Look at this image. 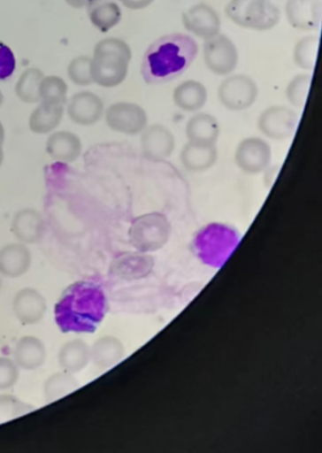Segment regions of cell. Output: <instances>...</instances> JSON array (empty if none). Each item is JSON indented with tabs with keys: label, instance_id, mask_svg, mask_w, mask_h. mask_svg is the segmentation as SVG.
<instances>
[{
	"label": "cell",
	"instance_id": "obj_1",
	"mask_svg": "<svg viewBox=\"0 0 322 453\" xmlns=\"http://www.w3.org/2000/svg\"><path fill=\"white\" fill-rule=\"evenodd\" d=\"M199 53L190 35L172 34L160 37L146 50L142 74L147 84L161 85L184 74Z\"/></svg>",
	"mask_w": 322,
	"mask_h": 453
},
{
	"label": "cell",
	"instance_id": "obj_2",
	"mask_svg": "<svg viewBox=\"0 0 322 453\" xmlns=\"http://www.w3.org/2000/svg\"><path fill=\"white\" fill-rule=\"evenodd\" d=\"M102 294L96 286L80 281L68 287L55 309L63 332L89 333L102 318Z\"/></svg>",
	"mask_w": 322,
	"mask_h": 453
},
{
	"label": "cell",
	"instance_id": "obj_3",
	"mask_svg": "<svg viewBox=\"0 0 322 453\" xmlns=\"http://www.w3.org/2000/svg\"><path fill=\"white\" fill-rule=\"evenodd\" d=\"M132 50L125 41L110 37L100 41L91 58L93 84L105 88L119 87L127 78Z\"/></svg>",
	"mask_w": 322,
	"mask_h": 453
},
{
	"label": "cell",
	"instance_id": "obj_4",
	"mask_svg": "<svg viewBox=\"0 0 322 453\" xmlns=\"http://www.w3.org/2000/svg\"><path fill=\"white\" fill-rule=\"evenodd\" d=\"M226 12L235 25L259 32L273 29L281 19L271 0H230Z\"/></svg>",
	"mask_w": 322,
	"mask_h": 453
},
{
	"label": "cell",
	"instance_id": "obj_5",
	"mask_svg": "<svg viewBox=\"0 0 322 453\" xmlns=\"http://www.w3.org/2000/svg\"><path fill=\"white\" fill-rule=\"evenodd\" d=\"M171 232L169 218L161 212H150L134 219L129 229V236L137 249L153 250L170 238Z\"/></svg>",
	"mask_w": 322,
	"mask_h": 453
},
{
	"label": "cell",
	"instance_id": "obj_6",
	"mask_svg": "<svg viewBox=\"0 0 322 453\" xmlns=\"http://www.w3.org/2000/svg\"><path fill=\"white\" fill-rule=\"evenodd\" d=\"M259 90L255 80L243 74L228 76L221 81L218 96L220 104L230 111H244L253 106Z\"/></svg>",
	"mask_w": 322,
	"mask_h": 453
},
{
	"label": "cell",
	"instance_id": "obj_7",
	"mask_svg": "<svg viewBox=\"0 0 322 453\" xmlns=\"http://www.w3.org/2000/svg\"><path fill=\"white\" fill-rule=\"evenodd\" d=\"M104 118L111 131L126 135L142 134L149 120L143 107L128 102L111 104L105 110Z\"/></svg>",
	"mask_w": 322,
	"mask_h": 453
},
{
	"label": "cell",
	"instance_id": "obj_8",
	"mask_svg": "<svg viewBox=\"0 0 322 453\" xmlns=\"http://www.w3.org/2000/svg\"><path fill=\"white\" fill-rule=\"evenodd\" d=\"M203 57L208 70L218 76L232 74L240 61V54L233 41L220 34L205 40Z\"/></svg>",
	"mask_w": 322,
	"mask_h": 453
},
{
	"label": "cell",
	"instance_id": "obj_9",
	"mask_svg": "<svg viewBox=\"0 0 322 453\" xmlns=\"http://www.w3.org/2000/svg\"><path fill=\"white\" fill-rule=\"evenodd\" d=\"M237 167L248 174H259L267 170L272 160L271 145L258 136H249L237 145L234 153Z\"/></svg>",
	"mask_w": 322,
	"mask_h": 453
},
{
	"label": "cell",
	"instance_id": "obj_10",
	"mask_svg": "<svg viewBox=\"0 0 322 453\" xmlns=\"http://www.w3.org/2000/svg\"><path fill=\"white\" fill-rule=\"evenodd\" d=\"M298 114L288 106L274 105L264 109L258 119V129L268 139L285 141L295 133Z\"/></svg>",
	"mask_w": 322,
	"mask_h": 453
},
{
	"label": "cell",
	"instance_id": "obj_11",
	"mask_svg": "<svg viewBox=\"0 0 322 453\" xmlns=\"http://www.w3.org/2000/svg\"><path fill=\"white\" fill-rule=\"evenodd\" d=\"M66 104L68 118L81 127L95 126L105 112L104 101L91 91L78 92Z\"/></svg>",
	"mask_w": 322,
	"mask_h": 453
},
{
	"label": "cell",
	"instance_id": "obj_12",
	"mask_svg": "<svg viewBox=\"0 0 322 453\" xmlns=\"http://www.w3.org/2000/svg\"><path fill=\"white\" fill-rule=\"evenodd\" d=\"M220 23L217 11L205 4L195 5L183 13L186 30L204 40L219 34Z\"/></svg>",
	"mask_w": 322,
	"mask_h": 453
},
{
	"label": "cell",
	"instance_id": "obj_13",
	"mask_svg": "<svg viewBox=\"0 0 322 453\" xmlns=\"http://www.w3.org/2000/svg\"><path fill=\"white\" fill-rule=\"evenodd\" d=\"M47 309L46 298L34 288H24L13 297V312L19 321L24 325L39 323L44 319Z\"/></svg>",
	"mask_w": 322,
	"mask_h": 453
},
{
	"label": "cell",
	"instance_id": "obj_14",
	"mask_svg": "<svg viewBox=\"0 0 322 453\" xmlns=\"http://www.w3.org/2000/svg\"><path fill=\"white\" fill-rule=\"evenodd\" d=\"M143 154L151 160L169 158L174 152L176 141L173 133L162 125L147 127L142 132Z\"/></svg>",
	"mask_w": 322,
	"mask_h": 453
},
{
	"label": "cell",
	"instance_id": "obj_15",
	"mask_svg": "<svg viewBox=\"0 0 322 453\" xmlns=\"http://www.w3.org/2000/svg\"><path fill=\"white\" fill-rule=\"evenodd\" d=\"M286 15L289 24L297 30H317L322 17L321 0H288Z\"/></svg>",
	"mask_w": 322,
	"mask_h": 453
},
{
	"label": "cell",
	"instance_id": "obj_16",
	"mask_svg": "<svg viewBox=\"0 0 322 453\" xmlns=\"http://www.w3.org/2000/svg\"><path fill=\"white\" fill-rule=\"evenodd\" d=\"M12 232L19 242L24 244L37 243L45 235V219L34 209H22L12 217Z\"/></svg>",
	"mask_w": 322,
	"mask_h": 453
},
{
	"label": "cell",
	"instance_id": "obj_17",
	"mask_svg": "<svg viewBox=\"0 0 322 453\" xmlns=\"http://www.w3.org/2000/svg\"><path fill=\"white\" fill-rule=\"evenodd\" d=\"M33 255L27 244L8 243L0 249V273L9 279H18L30 270Z\"/></svg>",
	"mask_w": 322,
	"mask_h": 453
},
{
	"label": "cell",
	"instance_id": "obj_18",
	"mask_svg": "<svg viewBox=\"0 0 322 453\" xmlns=\"http://www.w3.org/2000/svg\"><path fill=\"white\" fill-rule=\"evenodd\" d=\"M46 152L55 161L73 163L82 152L80 137L70 131H54L48 137Z\"/></svg>",
	"mask_w": 322,
	"mask_h": 453
},
{
	"label": "cell",
	"instance_id": "obj_19",
	"mask_svg": "<svg viewBox=\"0 0 322 453\" xmlns=\"http://www.w3.org/2000/svg\"><path fill=\"white\" fill-rule=\"evenodd\" d=\"M218 158V152L215 144L188 142L180 152L181 164L192 173H203L211 169Z\"/></svg>",
	"mask_w": 322,
	"mask_h": 453
},
{
	"label": "cell",
	"instance_id": "obj_20",
	"mask_svg": "<svg viewBox=\"0 0 322 453\" xmlns=\"http://www.w3.org/2000/svg\"><path fill=\"white\" fill-rule=\"evenodd\" d=\"M47 359V349L42 340L35 336H24L17 342L13 350V360L19 368L33 372L43 366Z\"/></svg>",
	"mask_w": 322,
	"mask_h": 453
},
{
	"label": "cell",
	"instance_id": "obj_21",
	"mask_svg": "<svg viewBox=\"0 0 322 453\" xmlns=\"http://www.w3.org/2000/svg\"><path fill=\"white\" fill-rule=\"evenodd\" d=\"M91 361V349L81 339L68 341L58 353V363L63 372L76 374L82 372Z\"/></svg>",
	"mask_w": 322,
	"mask_h": 453
},
{
	"label": "cell",
	"instance_id": "obj_22",
	"mask_svg": "<svg viewBox=\"0 0 322 453\" xmlns=\"http://www.w3.org/2000/svg\"><path fill=\"white\" fill-rule=\"evenodd\" d=\"M186 135L191 142L216 145L220 135L219 122L211 114H196L187 123Z\"/></svg>",
	"mask_w": 322,
	"mask_h": 453
},
{
	"label": "cell",
	"instance_id": "obj_23",
	"mask_svg": "<svg viewBox=\"0 0 322 453\" xmlns=\"http://www.w3.org/2000/svg\"><path fill=\"white\" fill-rule=\"evenodd\" d=\"M208 92L202 82L188 80L181 82L173 92L175 105L185 112H198L207 103Z\"/></svg>",
	"mask_w": 322,
	"mask_h": 453
},
{
	"label": "cell",
	"instance_id": "obj_24",
	"mask_svg": "<svg viewBox=\"0 0 322 453\" xmlns=\"http://www.w3.org/2000/svg\"><path fill=\"white\" fill-rule=\"evenodd\" d=\"M65 106H52L40 103L29 118V128L35 134H50L61 125Z\"/></svg>",
	"mask_w": 322,
	"mask_h": 453
},
{
	"label": "cell",
	"instance_id": "obj_25",
	"mask_svg": "<svg viewBox=\"0 0 322 453\" xmlns=\"http://www.w3.org/2000/svg\"><path fill=\"white\" fill-rule=\"evenodd\" d=\"M88 17L96 29L105 34L119 24L122 12L119 4L111 0H97L88 8Z\"/></svg>",
	"mask_w": 322,
	"mask_h": 453
},
{
	"label": "cell",
	"instance_id": "obj_26",
	"mask_svg": "<svg viewBox=\"0 0 322 453\" xmlns=\"http://www.w3.org/2000/svg\"><path fill=\"white\" fill-rule=\"evenodd\" d=\"M45 77L43 72L37 67L27 68L19 78L15 92L17 97L25 104L40 103L39 88L42 80Z\"/></svg>",
	"mask_w": 322,
	"mask_h": 453
},
{
	"label": "cell",
	"instance_id": "obj_27",
	"mask_svg": "<svg viewBox=\"0 0 322 453\" xmlns=\"http://www.w3.org/2000/svg\"><path fill=\"white\" fill-rule=\"evenodd\" d=\"M80 388L73 374L65 372L55 373L44 384V396L47 403H53L72 394Z\"/></svg>",
	"mask_w": 322,
	"mask_h": 453
},
{
	"label": "cell",
	"instance_id": "obj_28",
	"mask_svg": "<svg viewBox=\"0 0 322 453\" xmlns=\"http://www.w3.org/2000/svg\"><path fill=\"white\" fill-rule=\"evenodd\" d=\"M68 87L59 76H45L39 88L40 103L52 106H65L67 103Z\"/></svg>",
	"mask_w": 322,
	"mask_h": 453
},
{
	"label": "cell",
	"instance_id": "obj_29",
	"mask_svg": "<svg viewBox=\"0 0 322 453\" xmlns=\"http://www.w3.org/2000/svg\"><path fill=\"white\" fill-rule=\"evenodd\" d=\"M319 38L315 35L303 37L294 49V62L304 71H313L318 58Z\"/></svg>",
	"mask_w": 322,
	"mask_h": 453
},
{
	"label": "cell",
	"instance_id": "obj_30",
	"mask_svg": "<svg viewBox=\"0 0 322 453\" xmlns=\"http://www.w3.org/2000/svg\"><path fill=\"white\" fill-rule=\"evenodd\" d=\"M90 349L91 360L100 367L113 365L118 360L120 353L119 342L109 337L97 340Z\"/></svg>",
	"mask_w": 322,
	"mask_h": 453
},
{
	"label": "cell",
	"instance_id": "obj_31",
	"mask_svg": "<svg viewBox=\"0 0 322 453\" xmlns=\"http://www.w3.org/2000/svg\"><path fill=\"white\" fill-rule=\"evenodd\" d=\"M311 84L312 76L310 74H299L294 77L286 90L289 104L294 107H303L310 95Z\"/></svg>",
	"mask_w": 322,
	"mask_h": 453
},
{
	"label": "cell",
	"instance_id": "obj_32",
	"mask_svg": "<svg viewBox=\"0 0 322 453\" xmlns=\"http://www.w3.org/2000/svg\"><path fill=\"white\" fill-rule=\"evenodd\" d=\"M33 410V407L12 395H0V424L20 418Z\"/></svg>",
	"mask_w": 322,
	"mask_h": 453
},
{
	"label": "cell",
	"instance_id": "obj_33",
	"mask_svg": "<svg viewBox=\"0 0 322 453\" xmlns=\"http://www.w3.org/2000/svg\"><path fill=\"white\" fill-rule=\"evenodd\" d=\"M67 76L78 87L92 85L91 58L78 57L74 58L67 66Z\"/></svg>",
	"mask_w": 322,
	"mask_h": 453
},
{
	"label": "cell",
	"instance_id": "obj_34",
	"mask_svg": "<svg viewBox=\"0 0 322 453\" xmlns=\"http://www.w3.org/2000/svg\"><path fill=\"white\" fill-rule=\"evenodd\" d=\"M19 366L15 360L0 357V391L12 389L19 380Z\"/></svg>",
	"mask_w": 322,
	"mask_h": 453
},
{
	"label": "cell",
	"instance_id": "obj_35",
	"mask_svg": "<svg viewBox=\"0 0 322 453\" xmlns=\"http://www.w3.org/2000/svg\"><path fill=\"white\" fill-rule=\"evenodd\" d=\"M17 58L15 53L0 41V81H6L15 73Z\"/></svg>",
	"mask_w": 322,
	"mask_h": 453
},
{
	"label": "cell",
	"instance_id": "obj_36",
	"mask_svg": "<svg viewBox=\"0 0 322 453\" xmlns=\"http://www.w3.org/2000/svg\"><path fill=\"white\" fill-rule=\"evenodd\" d=\"M119 2L130 10H143L149 7L154 0H119Z\"/></svg>",
	"mask_w": 322,
	"mask_h": 453
},
{
	"label": "cell",
	"instance_id": "obj_37",
	"mask_svg": "<svg viewBox=\"0 0 322 453\" xmlns=\"http://www.w3.org/2000/svg\"><path fill=\"white\" fill-rule=\"evenodd\" d=\"M67 5L74 9L90 8L97 0H65Z\"/></svg>",
	"mask_w": 322,
	"mask_h": 453
},
{
	"label": "cell",
	"instance_id": "obj_38",
	"mask_svg": "<svg viewBox=\"0 0 322 453\" xmlns=\"http://www.w3.org/2000/svg\"><path fill=\"white\" fill-rule=\"evenodd\" d=\"M5 142V129L4 127V123L0 120V167L3 166L4 161V146Z\"/></svg>",
	"mask_w": 322,
	"mask_h": 453
},
{
	"label": "cell",
	"instance_id": "obj_39",
	"mask_svg": "<svg viewBox=\"0 0 322 453\" xmlns=\"http://www.w3.org/2000/svg\"><path fill=\"white\" fill-rule=\"evenodd\" d=\"M4 103V95L2 90H0V107L3 106Z\"/></svg>",
	"mask_w": 322,
	"mask_h": 453
},
{
	"label": "cell",
	"instance_id": "obj_40",
	"mask_svg": "<svg viewBox=\"0 0 322 453\" xmlns=\"http://www.w3.org/2000/svg\"><path fill=\"white\" fill-rule=\"evenodd\" d=\"M3 282L0 280V291H2Z\"/></svg>",
	"mask_w": 322,
	"mask_h": 453
}]
</instances>
